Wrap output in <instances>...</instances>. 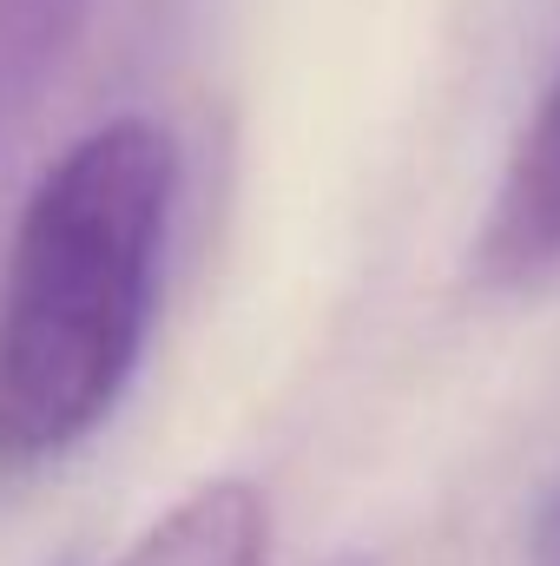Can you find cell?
I'll list each match as a JSON object with an SVG mask.
<instances>
[{
	"label": "cell",
	"instance_id": "2",
	"mask_svg": "<svg viewBox=\"0 0 560 566\" xmlns=\"http://www.w3.org/2000/svg\"><path fill=\"white\" fill-rule=\"evenodd\" d=\"M468 271L481 290H528L560 271V73L501 165Z\"/></svg>",
	"mask_w": 560,
	"mask_h": 566
},
{
	"label": "cell",
	"instance_id": "4",
	"mask_svg": "<svg viewBox=\"0 0 560 566\" xmlns=\"http://www.w3.org/2000/svg\"><path fill=\"white\" fill-rule=\"evenodd\" d=\"M271 507L251 481H205L158 514L120 566H265Z\"/></svg>",
	"mask_w": 560,
	"mask_h": 566
},
{
	"label": "cell",
	"instance_id": "5",
	"mask_svg": "<svg viewBox=\"0 0 560 566\" xmlns=\"http://www.w3.org/2000/svg\"><path fill=\"white\" fill-rule=\"evenodd\" d=\"M528 560H535V566H560V481L548 488V501H541V514H535Z\"/></svg>",
	"mask_w": 560,
	"mask_h": 566
},
{
	"label": "cell",
	"instance_id": "3",
	"mask_svg": "<svg viewBox=\"0 0 560 566\" xmlns=\"http://www.w3.org/2000/svg\"><path fill=\"white\" fill-rule=\"evenodd\" d=\"M100 0H0V178L46 113Z\"/></svg>",
	"mask_w": 560,
	"mask_h": 566
},
{
	"label": "cell",
	"instance_id": "1",
	"mask_svg": "<svg viewBox=\"0 0 560 566\" xmlns=\"http://www.w3.org/2000/svg\"><path fill=\"white\" fill-rule=\"evenodd\" d=\"M172 205L178 151L152 119H106L40 171L0 277V474L73 454L133 389Z\"/></svg>",
	"mask_w": 560,
	"mask_h": 566
},
{
	"label": "cell",
	"instance_id": "6",
	"mask_svg": "<svg viewBox=\"0 0 560 566\" xmlns=\"http://www.w3.org/2000/svg\"><path fill=\"white\" fill-rule=\"evenodd\" d=\"M330 566H370V560H356V554H343V560H330Z\"/></svg>",
	"mask_w": 560,
	"mask_h": 566
}]
</instances>
